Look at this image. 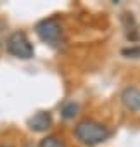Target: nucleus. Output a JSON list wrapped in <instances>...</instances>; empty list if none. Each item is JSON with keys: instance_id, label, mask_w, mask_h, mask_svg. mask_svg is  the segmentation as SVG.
Segmentation results:
<instances>
[{"instance_id": "9", "label": "nucleus", "mask_w": 140, "mask_h": 147, "mask_svg": "<svg viewBox=\"0 0 140 147\" xmlns=\"http://www.w3.org/2000/svg\"><path fill=\"white\" fill-rule=\"evenodd\" d=\"M5 23L0 19V54L4 52V49H5Z\"/></svg>"}, {"instance_id": "6", "label": "nucleus", "mask_w": 140, "mask_h": 147, "mask_svg": "<svg viewBox=\"0 0 140 147\" xmlns=\"http://www.w3.org/2000/svg\"><path fill=\"white\" fill-rule=\"evenodd\" d=\"M38 147H64V142L55 135H47L45 138L40 140Z\"/></svg>"}, {"instance_id": "8", "label": "nucleus", "mask_w": 140, "mask_h": 147, "mask_svg": "<svg viewBox=\"0 0 140 147\" xmlns=\"http://www.w3.org/2000/svg\"><path fill=\"white\" fill-rule=\"evenodd\" d=\"M121 54L125 57H130V59H140V47H130V49H123Z\"/></svg>"}, {"instance_id": "2", "label": "nucleus", "mask_w": 140, "mask_h": 147, "mask_svg": "<svg viewBox=\"0 0 140 147\" xmlns=\"http://www.w3.org/2000/svg\"><path fill=\"white\" fill-rule=\"evenodd\" d=\"M5 50L11 55H14L18 59H24V61L31 59L33 54H35V49H33L30 38L23 31H14V33H11L7 36V40H5Z\"/></svg>"}, {"instance_id": "1", "label": "nucleus", "mask_w": 140, "mask_h": 147, "mask_svg": "<svg viewBox=\"0 0 140 147\" xmlns=\"http://www.w3.org/2000/svg\"><path fill=\"white\" fill-rule=\"evenodd\" d=\"M75 135L85 145H97V144H102L104 140H107L109 130H107V126H104L99 121L83 119L75 126Z\"/></svg>"}, {"instance_id": "10", "label": "nucleus", "mask_w": 140, "mask_h": 147, "mask_svg": "<svg viewBox=\"0 0 140 147\" xmlns=\"http://www.w3.org/2000/svg\"><path fill=\"white\" fill-rule=\"evenodd\" d=\"M0 147H14V145H11V144H0Z\"/></svg>"}, {"instance_id": "5", "label": "nucleus", "mask_w": 140, "mask_h": 147, "mask_svg": "<svg viewBox=\"0 0 140 147\" xmlns=\"http://www.w3.org/2000/svg\"><path fill=\"white\" fill-rule=\"evenodd\" d=\"M50 125H52V116H50V113H47V111L36 113V114L31 116L30 121H28V126H30V130H33V131H47V130L50 128Z\"/></svg>"}, {"instance_id": "7", "label": "nucleus", "mask_w": 140, "mask_h": 147, "mask_svg": "<svg viewBox=\"0 0 140 147\" xmlns=\"http://www.w3.org/2000/svg\"><path fill=\"white\" fill-rule=\"evenodd\" d=\"M61 114H62V118H66V119L75 118V116L78 114V104H75V102H67V104H64L62 109H61Z\"/></svg>"}, {"instance_id": "3", "label": "nucleus", "mask_w": 140, "mask_h": 147, "mask_svg": "<svg viewBox=\"0 0 140 147\" xmlns=\"http://www.w3.org/2000/svg\"><path fill=\"white\" fill-rule=\"evenodd\" d=\"M35 33L38 35V38L42 42H47V43L54 45L62 36V26L55 18H48V19H42V21L36 23Z\"/></svg>"}, {"instance_id": "4", "label": "nucleus", "mask_w": 140, "mask_h": 147, "mask_svg": "<svg viewBox=\"0 0 140 147\" xmlns=\"http://www.w3.org/2000/svg\"><path fill=\"white\" fill-rule=\"evenodd\" d=\"M121 102L128 111H140V90L135 87H126L121 92Z\"/></svg>"}]
</instances>
